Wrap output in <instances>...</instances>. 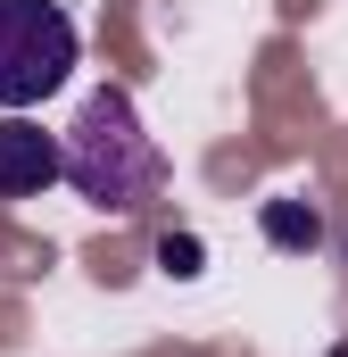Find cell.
<instances>
[{
	"instance_id": "cell-3",
	"label": "cell",
	"mask_w": 348,
	"mask_h": 357,
	"mask_svg": "<svg viewBox=\"0 0 348 357\" xmlns=\"http://www.w3.org/2000/svg\"><path fill=\"white\" fill-rule=\"evenodd\" d=\"M58 183V133L33 116H0V199H42Z\"/></svg>"
},
{
	"instance_id": "cell-4",
	"label": "cell",
	"mask_w": 348,
	"mask_h": 357,
	"mask_svg": "<svg viewBox=\"0 0 348 357\" xmlns=\"http://www.w3.org/2000/svg\"><path fill=\"white\" fill-rule=\"evenodd\" d=\"M258 225H265V241H274V250H315V241H324V216H315L307 199H265Z\"/></svg>"
},
{
	"instance_id": "cell-1",
	"label": "cell",
	"mask_w": 348,
	"mask_h": 357,
	"mask_svg": "<svg viewBox=\"0 0 348 357\" xmlns=\"http://www.w3.org/2000/svg\"><path fill=\"white\" fill-rule=\"evenodd\" d=\"M58 183H75V199H91L100 216H133L141 199L166 191V150L141 125L133 91H116V84L84 91L75 125L58 133Z\"/></svg>"
},
{
	"instance_id": "cell-5",
	"label": "cell",
	"mask_w": 348,
	"mask_h": 357,
	"mask_svg": "<svg viewBox=\"0 0 348 357\" xmlns=\"http://www.w3.org/2000/svg\"><path fill=\"white\" fill-rule=\"evenodd\" d=\"M199 258H207L199 233H166V241H158V266H166V274H199Z\"/></svg>"
},
{
	"instance_id": "cell-2",
	"label": "cell",
	"mask_w": 348,
	"mask_h": 357,
	"mask_svg": "<svg viewBox=\"0 0 348 357\" xmlns=\"http://www.w3.org/2000/svg\"><path fill=\"white\" fill-rule=\"evenodd\" d=\"M75 17L58 0H0V108L25 116L75 75Z\"/></svg>"
}]
</instances>
